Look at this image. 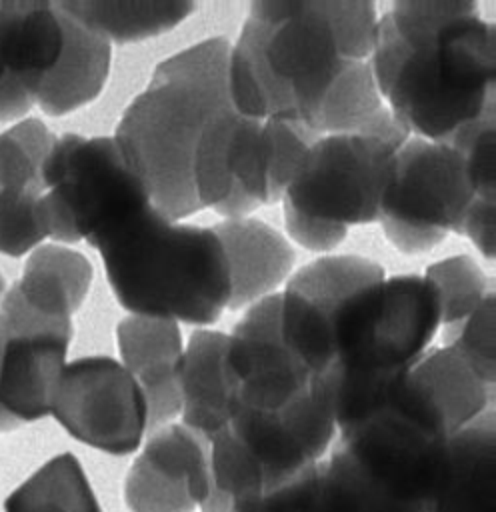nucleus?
<instances>
[{
	"label": "nucleus",
	"instance_id": "29",
	"mask_svg": "<svg viewBox=\"0 0 496 512\" xmlns=\"http://www.w3.org/2000/svg\"><path fill=\"white\" fill-rule=\"evenodd\" d=\"M424 278L434 286L438 296L440 326L446 328V334L460 326L490 294L486 292L482 270L464 254L430 264Z\"/></svg>",
	"mask_w": 496,
	"mask_h": 512
},
{
	"label": "nucleus",
	"instance_id": "4",
	"mask_svg": "<svg viewBox=\"0 0 496 512\" xmlns=\"http://www.w3.org/2000/svg\"><path fill=\"white\" fill-rule=\"evenodd\" d=\"M230 44L216 36L160 62L148 86L124 110L114 140L170 220L200 210L192 158L208 122L230 108L226 62Z\"/></svg>",
	"mask_w": 496,
	"mask_h": 512
},
{
	"label": "nucleus",
	"instance_id": "23",
	"mask_svg": "<svg viewBox=\"0 0 496 512\" xmlns=\"http://www.w3.org/2000/svg\"><path fill=\"white\" fill-rule=\"evenodd\" d=\"M426 512H496V434L490 410L448 438L446 472Z\"/></svg>",
	"mask_w": 496,
	"mask_h": 512
},
{
	"label": "nucleus",
	"instance_id": "18",
	"mask_svg": "<svg viewBox=\"0 0 496 512\" xmlns=\"http://www.w3.org/2000/svg\"><path fill=\"white\" fill-rule=\"evenodd\" d=\"M74 332H0V412L16 426L50 414Z\"/></svg>",
	"mask_w": 496,
	"mask_h": 512
},
{
	"label": "nucleus",
	"instance_id": "15",
	"mask_svg": "<svg viewBox=\"0 0 496 512\" xmlns=\"http://www.w3.org/2000/svg\"><path fill=\"white\" fill-rule=\"evenodd\" d=\"M210 492L208 440L182 424L154 430L124 482L130 512H194Z\"/></svg>",
	"mask_w": 496,
	"mask_h": 512
},
{
	"label": "nucleus",
	"instance_id": "16",
	"mask_svg": "<svg viewBox=\"0 0 496 512\" xmlns=\"http://www.w3.org/2000/svg\"><path fill=\"white\" fill-rule=\"evenodd\" d=\"M92 282V264L76 250L36 248L22 276L0 298V332H74L72 314Z\"/></svg>",
	"mask_w": 496,
	"mask_h": 512
},
{
	"label": "nucleus",
	"instance_id": "2",
	"mask_svg": "<svg viewBox=\"0 0 496 512\" xmlns=\"http://www.w3.org/2000/svg\"><path fill=\"white\" fill-rule=\"evenodd\" d=\"M496 34L476 2H396L376 22L370 68L392 118L450 142L494 114Z\"/></svg>",
	"mask_w": 496,
	"mask_h": 512
},
{
	"label": "nucleus",
	"instance_id": "3",
	"mask_svg": "<svg viewBox=\"0 0 496 512\" xmlns=\"http://www.w3.org/2000/svg\"><path fill=\"white\" fill-rule=\"evenodd\" d=\"M438 328V296L418 274H384L340 304L330 330V366L314 380L336 432L358 426L394 400Z\"/></svg>",
	"mask_w": 496,
	"mask_h": 512
},
{
	"label": "nucleus",
	"instance_id": "7",
	"mask_svg": "<svg viewBox=\"0 0 496 512\" xmlns=\"http://www.w3.org/2000/svg\"><path fill=\"white\" fill-rule=\"evenodd\" d=\"M48 238L92 248L154 206L114 136L62 134L42 166Z\"/></svg>",
	"mask_w": 496,
	"mask_h": 512
},
{
	"label": "nucleus",
	"instance_id": "20",
	"mask_svg": "<svg viewBox=\"0 0 496 512\" xmlns=\"http://www.w3.org/2000/svg\"><path fill=\"white\" fill-rule=\"evenodd\" d=\"M122 366L140 386L148 406V430L166 426L180 414L178 368L182 336L176 322L130 316L116 326Z\"/></svg>",
	"mask_w": 496,
	"mask_h": 512
},
{
	"label": "nucleus",
	"instance_id": "21",
	"mask_svg": "<svg viewBox=\"0 0 496 512\" xmlns=\"http://www.w3.org/2000/svg\"><path fill=\"white\" fill-rule=\"evenodd\" d=\"M230 276V306L240 310L272 296V290L288 276L294 250L268 224L254 218H228L214 226Z\"/></svg>",
	"mask_w": 496,
	"mask_h": 512
},
{
	"label": "nucleus",
	"instance_id": "35",
	"mask_svg": "<svg viewBox=\"0 0 496 512\" xmlns=\"http://www.w3.org/2000/svg\"><path fill=\"white\" fill-rule=\"evenodd\" d=\"M12 430H16V426L0 412V432H12Z\"/></svg>",
	"mask_w": 496,
	"mask_h": 512
},
{
	"label": "nucleus",
	"instance_id": "36",
	"mask_svg": "<svg viewBox=\"0 0 496 512\" xmlns=\"http://www.w3.org/2000/svg\"><path fill=\"white\" fill-rule=\"evenodd\" d=\"M4 288H6V282H4V276L0 274V298H2V294H4Z\"/></svg>",
	"mask_w": 496,
	"mask_h": 512
},
{
	"label": "nucleus",
	"instance_id": "27",
	"mask_svg": "<svg viewBox=\"0 0 496 512\" xmlns=\"http://www.w3.org/2000/svg\"><path fill=\"white\" fill-rule=\"evenodd\" d=\"M54 134L38 118H26L0 132V192L40 190L42 166Z\"/></svg>",
	"mask_w": 496,
	"mask_h": 512
},
{
	"label": "nucleus",
	"instance_id": "1",
	"mask_svg": "<svg viewBox=\"0 0 496 512\" xmlns=\"http://www.w3.org/2000/svg\"><path fill=\"white\" fill-rule=\"evenodd\" d=\"M376 22L372 2H254L228 50L232 110L292 118L320 136L386 124L370 68Z\"/></svg>",
	"mask_w": 496,
	"mask_h": 512
},
{
	"label": "nucleus",
	"instance_id": "17",
	"mask_svg": "<svg viewBox=\"0 0 496 512\" xmlns=\"http://www.w3.org/2000/svg\"><path fill=\"white\" fill-rule=\"evenodd\" d=\"M490 384L450 346L426 352L390 406L452 436L486 412Z\"/></svg>",
	"mask_w": 496,
	"mask_h": 512
},
{
	"label": "nucleus",
	"instance_id": "5",
	"mask_svg": "<svg viewBox=\"0 0 496 512\" xmlns=\"http://www.w3.org/2000/svg\"><path fill=\"white\" fill-rule=\"evenodd\" d=\"M118 304L132 316L212 324L230 306V276L214 228L180 224L154 206L94 246Z\"/></svg>",
	"mask_w": 496,
	"mask_h": 512
},
{
	"label": "nucleus",
	"instance_id": "31",
	"mask_svg": "<svg viewBox=\"0 0 496 512\" xmlns=\"http://www.w3.org/2000/svg\"><path fill=\"white\" fill-rule=\"evenodd\" d=\"M48 238L40 190L0 192V254L18 258Z\"/></svg>",
	"mask_w": 496,
	"mask_h": 512
},
{
	"label": "nucleus",
	"instance_id": "10",
	"mask_svg": "<svg viewBox=\"0 0 496 512\" xmlns=\"http://www.w3.org/2000/svg\"><path fill=\"white\" fill-rule=\"evenodd\" d=\"M50 414L78 442L114 456L134 452L148 432L146 398L122 362L110 356L66 362Z\"/></svg>",
	"mask_w": 496,
	"mask_h": 512
},
{
	"label": "nucleus",
	"instance_id": "30",
	"mask_svg": "<svg viewBox=\"0 0 496 512\" xmlns=\"http://www.w3.org/2000/svg\"><path fill=\"white\" fill-rule=\"evenodd\" d=\"M208 464L212 488L230 504V508L234 502L260 496L266 490L256 460L228 426L208 438Z\"/></svg>",
	"mask_w": 496,
	"mask_h": 512
},
{
	"label": "nucleus",
	"instance_id": "11",
	"mask_svg": "<svg viewBox=\"0 0 496 512\" xmlns=\"http://www.w3.org/2000/svg\"><path fill=\"white\" fill-rule=\"evenodd\" d=\"M224 366L236 408L280 410L314 386V376L282 338L278 294L252 304L226 334Z\"/></svg>",
	"mask_w": 496,
	"mask_h": 512
},
{
	"label": "nucleus",
	"instance_id": "9",
	"mask_svg": "<svg viewBox=\"0 0 496 512\" xmlns=\"http://www.w3.org/2000/svg\"><path fill=\"white\" fill-rule=\"evenodd\" d=\"M380 494L426 508L448 462V436L394 406L340 432L334 448Z\"/></svg>",
	"mask_w": 496,
	"mask_h": 512
},
{
	"label": "nucleus",
	"instance_id": "28",
	"mask_svg": "<svg viewBox=\"0 0 496 512\" xmlns=\"http://www.w3.org/2000/svg\"><path fill=\"white\" fill-rule=\"evenodd\" d=\"M320 138L304 122L292 118H268L260 124L262 168L268 204L282 200L298 172L306 152Z\"/></svg>",
	"mask_w": 496,
	"mask_h": 512
},
{
	"label": "nucleus",
	"instance_id": "25",
	"mask_svg": "<svg viewBox=\"0 0 496 512\" xmlns=\"http://www.w3.org/2000/svg\"><path fill=\"white\" fill-rule=\"evenodd\" d=\"M74 20L104 38L108 44H126L160 36L194 10L192 2H58Z\"/></svg>",
	"mask_w": 496,
	"mask_h": 512
},
{
	"label": "nucleus",
	"instance_id": "26",
	"mask_svg": "<svg viewBox=\"0 0 496 512\" xmlns=\"http://www.w3.org/2000/svg\"><path fill=\"white\" fill-rule=\"evenodd\" d=\"M4 512H102L92 486L70 454L42 464L4 500Z\"/></svg>",
	"mask_w": 496,
	"mask_h": 512
},
{
	"label": "nucleus",
	"instance_id": "33",
	"mask_svg": "<svg viewBox=\"0 0 496 512\" xmlns=\"http://www.w3.org/2000/svg\"><path fill=\"white\" fill-rule=\"evenodd\" d=\"M332 512H426L422 506L396 502L366 484L334 450L322 460Z\"/></svg>",
	"mask_w": 496,
	"mask_h": 512
},
{
	"label": "nucleus",
	"instance_id": "24",
	"mask_svg": "<svg viewBox=\"0 0 496 512\" xmlns=\"http://www.w3.org/2000/svg\"><path fill=\"white\" fill-rule=\"evenodd\" d=\"M110 46L112 44L68 14L64 56L52 78L36 96V106L48 116H64L92 102L102 92L110 74Z\"/></svg>",
	"mask_w": 496,
	"mask_h": 512
},
{
	"label": "nucleus",
	"instance_id": "13",
	"mask_svg": "<svg viewBox=\"0 0 496 512\" xmlns=\"http://www.w3.org/2000/svg\"><path fill=\"white\" fill-rule=\"evenodd\" d=\"M262 120L230 108L216 114L204 128L192 158V188L202 208L228 218H246L268 204L262 168Z\"/></svg>",
	"mask_w": 496,
	"mask_h": 512
},
{
	"label": "nucleus",
	"instance_id": "34",
	"mask_svg": "<svg viewBox=\"0 0 496 512\" xmlns=\"http://www.w3.org/2000/svg\"><path fill=\"white\" fill-rule=\"evenodd\" d=\"M448 346L454 348L490 386L494 384L496 348H494V296L484 302L448 334Z\"/></svg>",
	"mask_w": 496,
	"mask_h": 512
},
{
	"label": "nucleus",
	"instance_id": "19",
	"mask_svg": "<svg viewBox=\"0 0 496 512\" xmlns=\"http://www.w3.org/2000/svg\"><path fill=\"white\" fill-rule=\"evenodd\" d=\"M68 38V14L58 2H0V66L36 96L56 72Z\"/></svg>",
	"mask_w": 496,
	"mask_h": 512
},
{
	"label": "nucleus",
	"instance_id": "32",
	"mask_svg": "<svg viewBox=\"0 0 496 512\" xmlns=\"http://www.w3.org/2000/svg\"><path fill=\"white\" fill-rule=\"evenodd\" d=\"M230 512H332L322 462L260 496L234 502Z\"/></svg>",
	"mask_w": 496,
	"mask_h": 512
},
{
	"label": "nucleus",
	"instance_id": "12",
	"mask_svg": "<svg viewBox=\"0 0 496 512\" xmlns=\"http://www.w3.org/2000/svg\"><path fill=\"white\" fill-rule=\"evenodd\" d=\"M384 276L380 264L356 256H322L300 268L280 292V332L290 352L320 378L330 366V330L340 304Z\"/></svg>",
	"mask_w": 496,
	"mask_h": 512
},
{
	"label": "nucleus",
	"instance_id": "22",
	"mask_svg": "<svg viewBox=\"0 0 496 512\" xmlns=\"http://www.w3.org/2000/svg\"><path fill=\"white\" fill-rule=\"evenodd\" d=\"M226 334L218 330H200L186 344L180 368V416L182 426L212 438L232 420L236 400L224 366Z\"/></svg>",
	"mask_w": 496,
	"mask_h": 512
},
{
	"label": "nucleus",
	"instance_id": "8",
	"mask_svg": "<svg viewBox=\"0 0 496 512\" xmlns=\"http://www.w3.org/2000/svg\"><path fill=\"white\" fill-rule=\"evenodd\" d=\"M474 204L460 150L446 142L408 138L394 156L378 222L396 250L420 254L438 246L448 232L460 234Z\"/></svg>",
	"mask_w": 496,
	"mask_h": 512
},
{
	"label": "nucleus",
	"instance_id": "6",
	"mask_svg": "<svg viewBox=\"0 0 496 512\" xmlns=\"http://www.w3.org/2000/svg\"><path fill=\"white\" fill-rule=\"evenodd\" d=\"M408 138L394 118L372 130L320 136L282 196L290 238L328 252L352 226L378 222L394 156Z\"/></svg>",
	"mask_w": 496,
	"mask_h": 512
},
{
	"label": "nucleus",
	"instance_id": "14",
	"mask_svg": "<svg viewBox=\"0 0 496 512\" xmlns=\"http://www.w3.org/2000/svg\"><path fill=\"white\" fill-rule=\"evenodd\" d=\"M228 428L256 460L264 492L322 462L336 434L334 418L316 384L280 410L236 408Z\"/></svg>",
	"mask_w": 496,
	"mask_h": 512
}]
</instances>
